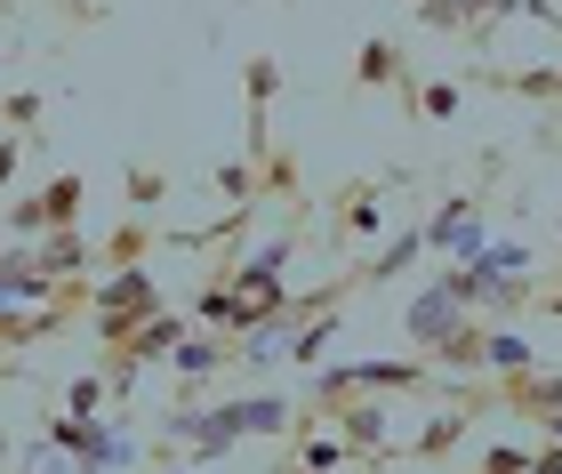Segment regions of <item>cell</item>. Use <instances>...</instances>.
Here are the masks:
<instances>
[{
	"mask_svg": "<svg viewBox=\"0 0 562 474\" xmlns=\"http://www.w3.org/2000/svg\"><path fill=\"white\" fill-rule=\"evenodd\" d=\"M522 370H539V338L515 321H491L482 330V379H522Z\"/></svg>",
	"mask_w": 562,
	"mask_h": 474,
	"instance_id": "12",
	"label": "cell"
},
{
	"mask_svg": "<svg viewBox=\"0 0 562 474\" xmlns=\"http://www.w3.org/2000/svg\"><path fill=\"white\" fill-rule=\"evenodd\" d=\"M329 226H338V241H378V234H386V202H378V185H346L338 202H329Z\"/></svg>",
	"mask_w": 562,
	"mask_h": 474,
	"instance_id": "13",
	"label": "cell"
},
{
	"mask_svg": "<svg viewBox=\"0 0 562 474\" xmlns=\"http://www.w3.org/2000/svg\"><path fill=\"white\" fill-rule=\"evenodd\" d=\"M290 435H297V451H290V459H297L305 474H346V459H353V451H346V442H338V435H322V427H314V418H297V427H290Z\"/></svg>",
	"mask_w": 562,
	"mask_h": 474,
	"instance_id": "14",
	"label": "cell"
},
{
	"mask_svg": "<svg viewBox=\"0 0 562 474\" xmlns=\"http://www.w3.org/2000/svg\"><path fill=\"white\" fill-rule=\"evenodd\" d=\"M467 435H474V418H467V410H458L450 394H442V410H434L426 427H418L411 442H402V459H411V466H434V459H450V451H458Z\"/></svg>",
	"mask_w": 562,
	"mask_h": 474,
	"instance_id": "11",
	"label": "cell"
},
{
	"mask_svg": "<svg viewBox=\"0 0 562 474\" xmlns=\"http://www.w3.org/2000/svg\"><path fill=\"white\" fill-rule=\"evenodd\" d=\"M105 403H113L105 370H81V379L65 386V418H105Z\"/></svg>",
	"mask_w": 562,
	"mask_h": 474,
	"instance_id": "19",
	"label": "cell"
},
{
	"mask_svg": "<svg viewBox=\"0 0 562 474\" xmlns=\"http://www.w3.org/2000/svg\"><path fill=\"white\" fill-rule=\"evenodd\" d=\"M65 282H48L41 273V258L24 241H0V306H48Z\"/></svg>",
	"mask_w": 562,
	"mask_h": 474,
	"instance_id": "10",
	"label": "cell"
},
{
	"mask_svg": "<svg viewBox=\"0 0 562 474\" xmlns=\"http://www.w3.org/2000/svg\"><path fill=\"white\" fill-rule=\"evenodd\" d=\"M353 89H386L394 105H411V97H418L411 41H402V33H370L362 48H353Z\"/></svg>",
	"mask_w": 562,
	"mask_h": 474,
	"instance_id": "6",
	"label": "cell"
},
{
	"mask_svg": "<svg viewBox=\"0 0 562 474\" xmlns=\"http://www.w3.org/2000/svg\"><path fill=\"white\" fill-rule=\"evenodd\" d=\"M33 258H41L48 282H97V273H105V258H97V234H89V226H65V234L33 241Z\"/></svg>",
	"mask_w": 562,
	"mask_h": 474,
	"instance_id": "9",
	"label": "cell"
},
{
	"mask_svg": "<svg viewBox=\"0 0 562 474\" xmlns=\"http://www.w3.org/2000/svg\"><path fill=\"white\" fill-rule=\"evenodd\" d=\"M121 185H130V210H153V202L169 193V178H161V169H145V161L121 169Z\"/></svg>",
	"mask_w": 562,
	"mask_h": 474,
	"instance_id": "21",
	"label": "cell"
},
{
	"mask_svg": "<svg viewBox=\"0 0 562 474\" xmlns=\"http://www.w3.org/2000/svg\"><path fill=\"white\" fill-rule=\"evenodd\" d=\"M530 474H562V442H539V451H530Z\"/></svg>",
	"mask_w": 562,
	"mask_h": 474,
	"instance_id": "26",
	"label": "cell"
},
{
	"mask_svg": "<svg viewBox=\"0 0 562 474\" xmlns=\"http://www.w3.org/2000/svg\"><path fill=\"white\" fill-rule=\"evenodd\" d=\"M241 97H249V113H273V97H281V65L266 57V48L241 65Z\"/></svg>",
	"mask_w": 562,
	"mask_h": 474,
	"instance_id": "18",
	"label": "cell"
},
{
	"mask_svg": "<svg viewBox=\"0 0 562 474\" xmlns=\"http://www.w3.org/2000/svg\"><path fill=\"white\" fill-rule=\"evenodd\" d=\"M153 474H193V466H186V451H161V459H153Z\"/></svg>",
	"mask_w": 562,
	"mask_h": 474,
	"instance_id": "27",
	"label": "cell"
},
{
	"mask_svg": "<svg viewBox=\"0 0 562 474\" xmlns=\"http://www.w3.org/2000/svg\"><path fill=\"white\" fill-rule=\"evenodd\" d=\"M0 129L24 137V145H41V137H33V129H41V89H0Z\"/></svg>",
	"mask_w": 562,
	"mask_h": 474,
	"instance_id": "17",
	"label": "cell"
},
{
	"mask_svg": "<svg viewBox=\"0 0 562 474\" xmlns=\"http://www.w3.org/2000/svg\"><path fill=\"white\" fill-rule=\"evenodd\" d=\"M539 314H562V273H554L547 290H539Z\"/></svg>",
	"mask_w": 562,
	"mask_h": 474,
	"instance_id": "28",
	"label": "cell"
},
{
	"mask_svg": "<svg viewBox=\"0 0 562 474\" xmlns=\"http://www.w3.org/2000/svg\"><path fill=\"white\" fill-rule=\"evenodd\" d=\"M89 217V178L81 169H57L41 193H24V202H9V241H48V234H65V226H81Z\"/></svg>",
	"mask_w": 562,
	"mask_h": 474,
	"instance_id": "5",
	"label": "cell"
},
{
	"mask_svg": "<svg viewBox=\"0 0 562 474\" xmlns=\"http://www.w3.org/2000/svg\"><path fill=\"white\" fill-rule=\"evenodd\" d=\"M290 427H297V410L281 394H217V403H169L161 410V435H169V451H186V466H217L249 435H290Z\"/></svg>",
	"mask_w": 562,
	"mask_h": 474,
	"instance_id": "1",
	"label": "cell"
},
{
	"mask_svg": "<svg viewBox=\"0 0 562 474\" xmlns=\"http://www.w3.org/2000/svg\"><path fill=\"white\" fill-rule=\"evenodd\" d=\"M458 105H467V81H418V97L402 113H418V121H458Z\"/></svg>",
	"mask_w": 562,
	"mask_h": 474,
	"instance_id": "16",
	"label": "cell"
},
{
	"mask_svg": "<svg viewBox=\"0 0 562 474\" xmlns=\"http://www.w3.org/2000/svg\"><path fill=\"white\" fill-rule=\"evenodd\" d=\"M217 193L234 202V217H249V210H258V169H249V161H225V169H217Z\"/></svg>",
	"mask_w": 562,
	"mask_h": 474,
	"instance_id": "20",
	"label": "cell"
},
{
	"mask_svg": "<svg viewBox=\"0 0 562 474\" xmlns=\"http://www.w3.org/2000/svg\"><path fill=\"white\" fill-rule=\"evenodd\" d=\"M539 442H562V410H554V418H539Z\"/></svg>",
	"mask_w": 562,
	"mask_h": 474,
	"instance_id": "29",
	"label": "cell"
},
{
	"mask_svg": "<svg viewBox=\"0 0 562 474\" xmlns=\"http://www.w3.org/2000/svg\"><path fill=\"white\" fill-rule=\"evenodd\" d=\"M153 314H161V282H153V266H121V273H97V282H89V338L97 346H121Z\"/></svg>",
	"mask_w": 562,
	"mask_h": 474,
	"instance_id": "3",
	"label": "cell"
},
{
	"mask_svg": "<svg viewBox=\"0 0 562 474\" xmlns=\"http://www.w3.org/2000/svg\"><path fill=\"white\" fill-rule=\"evenodd\" d=\"M16 161H24V137H9V129H0V193L16 185Z\"/></svg>",
	"mask_w": 562,
	"mask_h": 474,
	"instance_id": "25",
	"label": "cell"
},
{
	"mask_svg": "<svg viewBox=\"0 0 562 474\" xmlns=\"http://www.w3.org/2000/svg\"><path fill=\"white\" fill-rule=\"evenodd\" d=\"M273 474H305V466H297V459H281V466H273Z\"/></svg>",
	"mask_w": 562,
	"mask_h": 474,
	"instance_id": "30",
	"label": "cell"
},
{
	"mask_svg": "<svg viewBox=\"0 0 562 474\" xmlns=\"http://www.w3.org/2000/svg\"><path fill=\"white\" fill-rule=\"evenodd\" d=\"M418 24L426 33H467V9L458 0H418Z\"/></svg>",
	"mask_w": 562,
	"mask_h": 474,
	"instance_id": "24",
	"label": "cell"
},
{
	"mask_svg": "<svg viewBox=\"0 0 562 474\" xmlns=\"http://www.w3.org/2000/svg\"><path fill=\"white\" fill-rule=\"evenodd\" d=\"M554 370H562V362H554Z\"/></svg>",
	"mask_w": 562,
	"mask_h": 474,
	"instance_id": "34",
	"label": "cell"
},
{
	"mask_svg": "<svg viewBox=\"0 0 562 474\" xmlns=\"http://www.w3.org/2000/svg\"><path fill=\"white\" fill-rule=\"evenodd\" d=\"M89 321V282H65L48 306H0V362L33 354V346H57Z\"/></svg>",
	"mask_w": 562,
	"mask_h": 474,
	"instance_id": "4",
	"label": "cell"
},
{
	"mask_svg": "<svg viewBox=\"0 0 562 474\" xmlns=\"http://www.w3.org/2000/svg\"><path fill=\"white\" fill-rule=\"evenodd\" d=\"M474 474H530V451L522 442H491V451L474 459Z\"/></svg>",
	"mask_w": 562,
	"mask_h": 474,
	"instance_id": "23",
	"label": "cell"
},
{
	"mask_svg": "<svg viewBox=\"0 0 562 474\" xmlns=\"http://www.w3.org/2000/svg\"><path fill=\"white\" fill-rule=\"evenodd\" d=\"M554 258H562V217H554Z\"/></svg>",
	"mask_w": 562,
	"mask_h": 474,
	"instance_id": "31",
	"label": "cell"
},
{
	"mask_svg": "<svg viewBox=\"0 0 562 474\" xmlns=\"http://www.w3.org/2000/svg\"><path fill=\"white\" fill-rule=\"evenodd\" d=\"M554 33H562V16H554Z\"/></svg>",
	"mask_w": 562,
	"mask_h": 474,
	"instance_id": "33",
	"label": "cell"
},
{
	"mask_svg": "<svg viewBox=\"0 0 562 474\" xmlns=\"http://www.w3.org/2000/svg\"><path fill=\"white\" fill-rule=\"evenodd\" d=\"M290 258H297V234L281 226L273 241H258V249H249V258L217 266V282L241 297V338H249V330H266V314L281 306V297H290Z\"/></svg>",
	"mask_w": 562,
	"mask_h": 474,
	"instance_id": "2",
	"label": "cell"
},
{
	"mask_svg": "<svg viewBox=\"0 0 562 474\" xmlns=\"http://www.w3.org/2000/svg\"><path fill=\"white\" fill-rule=\"evenodd\" d=\"M9 9H16V0H0V16H9Z\"/></svg>",
	"mask_w": 562,
	"mask_h": 474,
	"instance_id": "32",
	"label": "cell"
},
{
	"mask_svg": "<svg viewBox=\"0 0 562 474\" xmlns=\"http://www.w3.org/2000/svg\"><path fill=\"white\" fill-rule=\"evenodd\" d=\"M338 330H346L338 314H314V321H305V330L290 338V354H281V362H290V370H305V379H314V370L329 362V346H338Z\"/></svg>",
	"mask_w": 562,
	"mask_h": 474,
	"instance_id": "15",
	"label": "cell"
},
{
	"mask_svg": "<svg viewBox=\"0 0 562 474\" xmlns=\"http://www.w3.org/2000/svg\"><path fill=\"white\" fill-rule=\"evenodd\" d=\"M458 9H467V33L482 41V33H491V24H506V16H522V0H458Z\"/></svg>",
	"mask_w": 562,
	"mask_h": 474,
	"instance_id": "22",
	"label": "cell"
},
{
	"mask_svg": "<svg viewBox=\"0 0 562 474\" xmlns=\"http://www.w3.org/2000/svg\"><path fill=\"white\" fill-rule=\"evenodd\" d=\"M458 321H467V306H458V297L442 290V273H426V282L402 297V330H411V354H434V346H442Z\"/></svg>",
	"mask_w": 562,
	"mask_h": 474,
	"instance_id": "8",
	"label": "cell"
},
{
	"mask_svg": "<svg viewBox=\"0 0 562 474\" xmlns=\"http://www.w3.org/2000/svg\"><path fill=\"white\" fill-rule=\"evenodd\" d=\"M474 249H491L482 193H442V210L426 217V258H474Z\"/></svg>",
	"mask_w": 562,
	"mask_h": 474,
	"instance_id": "7",
	"label": "cell"
}]
</instances>
